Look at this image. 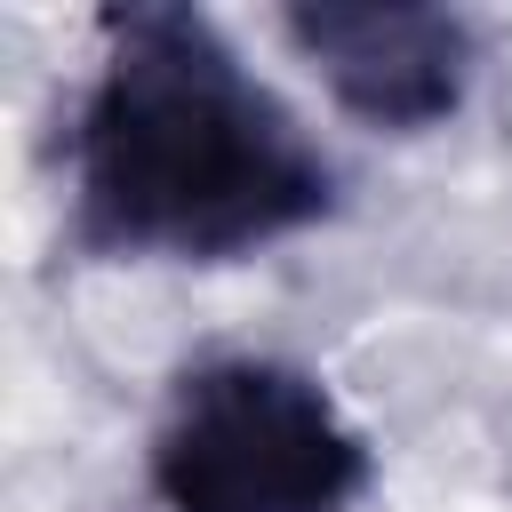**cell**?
<instances>
[{"label": "cell", "instance_id": "cell-1", "mask_svg": "<svg viewBox=\"0 0 512 512\" xmlns=\"http://www.w3.org/2000/svg\"><path fill=\"white\" fill-rule=\"evenodd\" d=\"M336 200L304 120L192 8H112L72 120V240L96 256L224 264Z\"/></svg>", "mask_w": 512, "mask_h": 512}, {"label": "cell", "instance_id": "cell-2", "mask_svg": "<svg viewBox=\"0 0 512 512\" xmlns=\"http://www.w3.org/2000/svg\"><path fill=\"white\" fill-rule=\"evenodd\" d=\"M168 512H344L368 488V440L288 360L192 368L152 432Z\"/></svg>", "mask_w": 512, "mask_h": 512}, {"label": "cell", "instance_id": "cell-3", "mask_svg": "<svg viewBox=\"0 0 512 512\" xmlns=\"http://www.w3.org/2000/svg\"><path fill=\"white\" fill-rule=\"evenodd\" d=\"M288 48L328 80V96L368 128H432L464 104L472 24L416 0H312L280 16Z\"/></svg>", "mask_w": 512, "mask_h": 512}]
</instances>
